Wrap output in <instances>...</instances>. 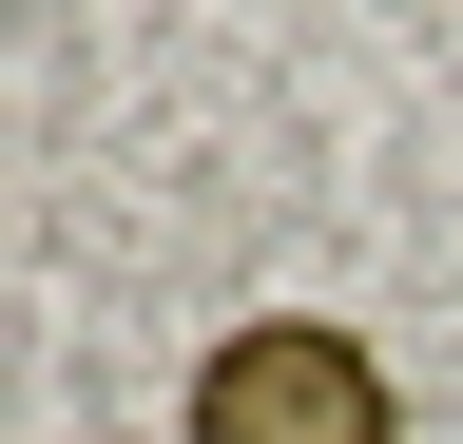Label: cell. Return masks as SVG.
<instances>
[{
	"mask_svg": "<svg viewBox=\"0 0 463 444\" xmlns=\"http://www.w3.org/2000/svg\"><path fill=\"white\" fill-rule=\"evenodd\" d=\"M194 444H405V386L367 328L328 309H251L194 348Z\"/></svg>",
	"mask_w": 463,
	"mask_h": 444,
	"instance_id": "6da1fadb",
	"label": "cell"
}]
</instances>
